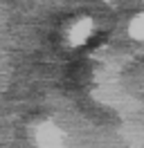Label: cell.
I'll return each instance as SVG.
<instances>
[{
    "mask_svg": "<svg viewBox=\"0 0 144 148\" xmlns=\"http://www.w3.org/2000/svg\"><path fill=\"white\" fill-rule=\"evenodd\" d=\"M92 34V20L90 18H81L74 27L70 29V43L72 45H81V43H86Z\"/></svg>",
    "mask_w": 144,
    "mask_h": 148,
    "instance_id": "obj_2",
    "label": "cell"
},
{
    "mask_svg": "<svg viewBox=\"0 0 144 148\" xmlns=\"http://www.w3.org/2000/svg\"><path fill=\"white\" fill-rule=\"evenodd\" d=\"M36 146L38 148H65L61 130L56 128L54 123H41L36 128Z\"/></svg>",
    "mask_w": 144,
    "mask_h": 148,
    "instance_id": "obj_1",
    "label": "cell"
},
{
    "mask_svg": "<svg viewBox=\"0 0 144 148\" xmlns=\"http://www.w3.org/2000/svg\"><path fill=\"white\" fill-rule=\"evenodd\" d=\"M128 32H131V36H133V38H144V14H142V16H137V18L131 23Z\"/></svg>",
    "mask_w": 144,
    "mask_h": 148,
    "instance_id": "obj_3",
    "label": "cell"
}]
</instances>
